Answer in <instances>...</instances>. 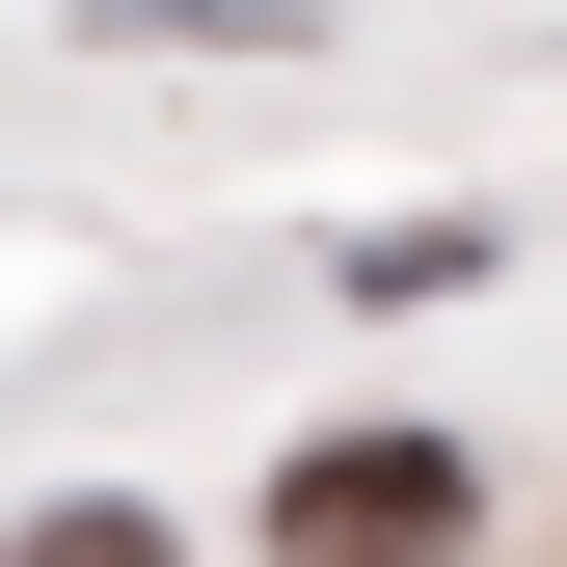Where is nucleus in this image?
Masks as SVG:
<instances>
[{
  "mask_svg": "<svg viewBox=\"0 0 567 567\" xmlns=\"http://www.w3.org/2000/svg\"><path fill=\"white\" fill-rule=\"evenodd\" d=\"M460 514H486L460 433H298L270 460V567H460Z\"/></svg>",
  "mask_w": 567,
  "mask_h": 567,
  "instance_id": "1",
  "label": "nucleus"
},
{
  "mask_svg": "<svg viewBox=\"0 0 567 567\" xmlns=\"http://www.w3.org/2000/svg\"><path fill=\"white\" fill-rule=\"evenodd\" d=\"M460 270H486V217H379V244L324 270V298H379V324H405V298H460Z\"/></svg>",
  "mask_w": 567,
  "mask_h": 567,
  "instance_id": "2",
  "label": "nucleus"
},
{
  "mask_svg": "<svg viewBox=\"0 0 567 567\" xmlns=\"http://www.w3.org/2000/svg\"><path fill=\"white\" fill-rule=\"evenodd\" d=\"M0 567H189V540H163V514H109V486H82V514H28Z\"/></svg>",
  "mask_w": 567,
  "mask_h": 567,
  "instance_id": "3",
  "label": "nucleus"
}]
</instances>
